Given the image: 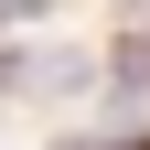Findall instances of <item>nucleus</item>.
Masks as SVG:
<instances>
[{
	"instance_id": "f257e3e1",
	"label": "nucleus",
	"mask_w": 150,
	"mask_h": 150,
	"mask_svg": "<svg viewBox=\"0 0 150 150\" xmlns=\"http://www.w3.org/2000/svg\"><path fill=\"white\" fill-rule=\"evenodd\" d=\"M32 86H43V97H86V86H97V54H32Z\"/></svg>"
},
{
	"instance_id": "f03ea898",
	"label": "nucleus",
	"mask_w": 150,
	"mask_h": 150,
	"mask_svg": "<svg viewBox=\"0 0 150 150\" xmlns=\"http://www.w3.org/2000/svg\"><path fill=\"white\" fill-rule=\"evenodd\" d=\"M43 11H54V0H0V22H43Z\"/></svg>"
}]
</instances>
